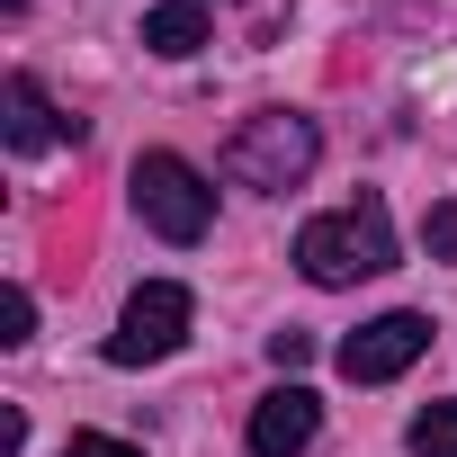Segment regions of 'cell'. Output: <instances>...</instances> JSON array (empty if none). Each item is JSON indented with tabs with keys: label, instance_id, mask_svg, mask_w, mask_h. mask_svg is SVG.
<instances>
[{
	"label": "cell",
	"instance_id": "13",
	"mask_svg": "<svg viewBox=\"0 0 457 457\" xmlns=\"http://www.w3.org/2000/svg\"><path fill=\"white\" fill-rule=\"evenodd\" d=\"M63 457H144V448H126V439H99V430H72V439H63Z\"/></svg>",
	"mask_w": 457,
	"mask_h": 457
},
{
	"label": "cell",
	"instance_id": "14",
	"mask_svg": "<svg viewBox=\"0 0 457 457\" xmlns=\"http://www.w3.org/2000/svg\"><path fill=\"white\" fill-rule=\"evenodd\" d=\"M0 10H28V0H0Z\"/></svg>",
	"mask_w": 457,
	"mask_h": 457
},
{
	"label": "cell",
	"instance_id": "12",
	"mask_svg": "<svg viewBox=\"0 0 457 457\" xmlns=\"http://www.w3.org/2000/svg\"><path fill=\"white\" fill-rule=\"evenodd\" d=\"M270 359H278V368L296 377V368L314 359V332H296V323H287V332H270Z\"/></svg>",
	"mask_w": 457,
	"mask_h": 457
},
{
	"label": "cell",
	"instance_id": "8",
	"mask_svg": "<svg viewBox=\"0 0 457 457\" xmlns=\"http://www.w3.org/2000/svg\"><path fill=\"white\" fill-rule=\"evenodd\" d=\"M144 46L170 54V63H188L206 46V0H162V10H144Z\"/></svg>",
	"mask_w": 457,
	"mask_h": 457
},
{
	"label": "cell",
	"instance_id": "3",
	"mask_svg": "<svg viewBox=\"0 0 457 457\" xmlns=\"http://www.w3.org/2000/svg\"><path fill=\"white\" fill-rule=\"evenodd\" d=\"M135 215L153 224L162 243H206L215 188H206V170L179 162V153H135Z\"/></svg>",
	"mask_w": 457,
	"mask_h": 457
},
{
	"label": "cell",
	"instance_id": "10",
	"mask_svg": "<svg viewBox=\"0 0 457 457\" xmlns=\"http://www.w3.org/2000/svg\"><path fill=\"white\" fill-rule=\"evenodd\" d=\"M19 341H37V296L28 287L0 296V350H19Z\"/></svg>",
	"mask_w": 457,
	"mask_h": 457
},
{
	"label": "cell",
	"instance_id": "7",
	"mask_svg": "<svg viewBox=\"0 0 457 457\" xmlns=\"http://www.w3.org/2000/svg\"><path fill=\"white\" fill-rule=\"evenodd\" d=\"M0 135H10V153H46V144H72V117L46 108L37 72H10L0 81Z\"/></svg>",
	"mask_w": 457,
	"mask_h": 457
},
{
	"label": "cell",
	"instance_id": "4",
	"mask_svg": "<svg viewBox=\"0 0 457 457\" xmlns=\"http://www.w3.org/2000/svg\"><path fill=\"white\" fill-rule=\"evenodd\" d=\"M188 287L179 278H144L135 296H126V314H117V332H108V359L117 368H153V359H170L179 341H188Z\"/></svg>",
	"mask_w": 457,
	"mask_h": 457
},
{
	"label": "cell",
	"instance_id": "6",
	"mask_svg": "<svg viewBox=\"0 0 457 457\" xmlns=\"http://www.w3.org/2000/svg\"><path fill=\"white\" fill-rule=\"evenodd\" d=\"M314 430H323V403H314V386H296V377L252 403V457H305Z\"/></svg>",
	"mask_w": 457,
	"mask_h": 457
},
{
	"label": "cell",
	"instance_id": "9",
	"mask_svg": "<svg viewBox=\"0 0 457 457\" xmlns=\"http://www.w3.org/2000/svg\"><path fill=\"white\" fill-rule=\"evenodd\" d=\"M403 439H412V457H457V403H421Z\"/></svg>",
	"mask_w": 457,
	"mask_h": 457
},
{
	"label": "cell",
	"instance_id": "5",
	"mask_svg": "<svg viewBox=\"0 0 457 457\" xmlns=\"http://www.w3.org/2000/svg\"><path fill=\"white\" fill-rule=\"evenodd\" d=\"M421 350H430V314H377V323H359V332L341 341V377H350V386H386V377H403Z\"/></svg>",
	"mask_w": 457,
	"mask_h": 457
},
{
	"label": "cell",
	"instance_id": "2",
	"mask_svg": "<svg viewBox=\"0 0 457 457\" xmlns=\"http://www.w3.org/2000/svg\"><path fill=\"white\" fill-rule=\"evenodd\" d=\"M314 153H323L314 117H296V108H261V117L234 126V144H224V170H234L243 188H296V179L314 170Z\"/></svg>",
	"mask_w": 457,
	"mask_h": 457
},
{
	"label": "cell",
	"instance_id": "1",
	"mask_svg": "<svg viewBox=\"0 0 457 457\" xmlns=\"http://www.w3.org/2000/svg\"><path fill=\"white\" fill-rule=\"evenodd\" d=\"M296 270L314 287H350V278H377L395 270V224H386V197H359L341 215H314L296 234Z\"/></svg>",
	"mask_w": 457,
	"mask_h": 457
},
{
	"label": "cell",
	"instance_id": "11",
	"mask_svg": "<svg viewBox=\"0 0 457 457\" xmlns=\"http://www.w3.org/2000/svg\"><path fill=\"white\" fill-rule=\"evenodd\" d=\"M421 252H430V261H457V206H448V197L421 215Z\"/></svg>",
	"mask_w": 457,
	"mask_h": 457
}]
</instances>
